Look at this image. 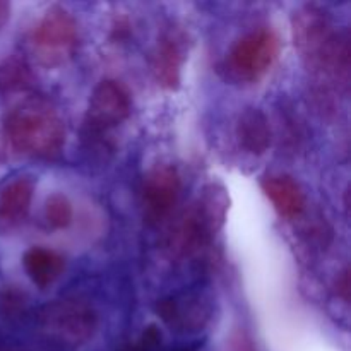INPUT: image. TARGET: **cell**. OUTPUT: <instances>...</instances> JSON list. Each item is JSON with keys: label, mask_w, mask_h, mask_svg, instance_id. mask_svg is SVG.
<instances>
[{"label": "cell", "mask_w": 351, "mask_h": 351, "mask_svg": "<svg viewBox=\"0 0 351 351\" xmlns=\"http://www.w3.org/2000/svg\"><path fill=\"white\" fill-rule=\"evenodd\" d=\"M295 47L305 67L328 86H346L350 79V38L338 31L328 14L305 5L291 19Z\"/></svg>", "instance_id": "obj_1"}, {"label": "cell", "mask_w": 351, "mask_h": 351, "mask_svg": "<svg viewBox=\"0 0 351 351\" xmlns=\"http://www.w3.org/2000/svg\"><path fill=\"white\" fill-rule=\"evenodd\" d=\"M3 136L16 153L53 158L65 143V127L50 101L41 96H27L7 110Z\"/></svg>", "instance_id": "obj_2"}, {"label": "cell", "mask_w": 351, "mask_h": 351, "mask_svg": "<svg viewBox=\"0 0 351 351\" xmlns=\"http://www.w3.org/2000/svg\"><path fill=\"white\" fill-rule=\"evenodd\" d=\"M226 195L215 185L208 187L199 201L184 213L168 235V250L173 257L185 259L202 252L216 235L225 218Z\"/></svg>", "instance_id": "obj_3"}, {"label": "cell", "mask_w": 351, "mask_h": 351, "mask_svg": "<svg viewBox=\"0 0 351 351\" xmlns=\"http://www.w3.org/2000/svg\"><path fill=\"white\" fill-rule=\"evenodd\" d=\"M41 331L65 346H81L95 336L98 314L81 298H58L45 305L38 317Z\"/></svg>", "instance_id": "obj_4"}, {"label": "cell", "mask_w": 351, "mask_h": 351, "mask_svg": "<svg viewBox=\"0 0 351 351\" xmlns=\"http://www.w3.org/2000/svg\"><path fill=\"white\" fill-rule=\"evenodd\" d=\"M77 23L62 7L48 9L34 24L29 43L36 60L45 67H58L77 50Z\"/></svg>", "instance_id": "obj_5"}, {"label": "cell", "mask_w": 351, "mask_h": 351, "mask_svg": "<svg viewBox=\"0 0 351 351\" xmlns=\"http://www.w3.org/2000/svg\"><path fill=\"white\" fill-rule=\"evenodd\" d=\"M280 51V40L274 31L259 27L243 34L230 50L226 71L243 82H256L274 64Z\"/></svg>", "instance_id": "obj_6"}, {"label": "cell", "mask_w": 351, "mask_h": 351, "mask_svg": "<svg viewBox=\"0 0 351 351\" xmlns=\"http://www.w3.org/2000/svg\"><path fill=\"white\" fill-rule=\"evenodd\" d=\"M130 95L120 82L105 79L91 93L86 110V127L95 134L108 132L130 115Z\"/></svg>", "instance_id": "obj_7"}, {"label": "cell", "mask_w": 351, "mask_h": 351, "mask_svg": "<svg viewBox=\"0 0 351 351\" xmlns=\"http://www.w3.org/2000/svg\"><path fill=\"white\" fill-rule=\"evenodd\" d=\"M180 175L171 165H156L146 173L141 189L144 219L160 223L171 215L180 197Z\"/></svg>", "instance_id": "obj_8"}, {"label": "cell", "mask_w": 351, "mask_h": 351, "mask_svg": "<svg viewBox=\"0 0 351 351\" xmlns=\"http://www.w3.org/2000/svg\"><path fill=\"white\" fill-rule=\"evenodd\" d=\"M185 58H187V38L184 31L175 26L165 29L151 57V69L161 88L170 91L178 89Z\"/></svg>", "instance_id": "obj_9"}, {"label": "cell", "mask_w": 351, "mask_h": 351, "mask_svg": "<svg viewBox=\"0 0 351 351\" xmlns=\"http://www.w3.org/2000/svg\"><path fill=\"white\" fill-rule=\"evenodd\" d=\"M156 314L175 331L192 335L202 331L209 322L211 304L201 293L177 295L158 302Z\"/></svg>", "instance_id": "obj_10"}, {"label": "cell", "mask_w": 351, "mask_h": 351, "mask_svg": "<svg viewBox=\"0 0 351 351\" xmlns=\"http://www.w3.org/2000/svg\"><path fill=\"white\" fill-rule=\"evenodd\" d=\"M34 184L29 177L10 180L0 191V235L16 232L26 219L33 201Z\"/></svg>", "instance_id": "obj_11"}, {"label": "cell", "mask_w": 351, "mask_h": 351, "mask_svg": "<svg viewBox=\"0 0 351 351\" xmlns=\"http://www.w3.org/2000/svg\"><path fill=\"white\" fill-rule=\"evenodd\" d=\"M264 194L285 218H297L305 209V194L297 180L288 175H273L261 182Z\"/></svg>", "instance_id": "obj_12"}, {"label": "cell", "mask_w": 351, "mask_h": 351, "mask_svg": "<svg viewBox=\"0 0 351 351\" xmlns=\"http://www.w3.org/2000/svg\"><path fill=\"white\" fill-rule=\"evenodd\" d=\"M237 137L239 143L247 153L261 154L266 153L271 146V127L266 115L259 108H245L237 122Z\"/></svg>", "instance_id": "obj_13"}, {"label": "cell", "mask_w": 351, "mask_h": 351, "mask_svg": "<svg viewBox=\"0 0 351 351\" xmlns=\"http://www.w3.org/2000/svg\"><path fill=\"white\" fill-rule=\"evenodd\" d=\"M23 266L36 287L47 288L62 276L65 269L64 257L45 247H31L23 257Z\"/></svg>", "instance_id": "obj_14"}, {"label": "cell", "mask_w": 351, "mask_h": 351, "mask_svg": "<svg viewBox=\"0 0 351 351\" xmlns=\"http://www.w3.org/2000/svg\"><path fill=\"white\" fill-rule=\"evenodd\" d=\"M74 218L72 204L64 194H51L45 202V221L50 228L64 230L67 228Z\"/></svg>", "instance_id": "obj_15"}, {"label": "cell", "mask_w": 351, "mask_h": 351, "mask_svg": "<svg viewBox=\"0 0 351 351\" xmlns=\"http://www.w3.org/2000/svg\"><path fill=\"white\" fill-rule=\"evenodd\" d=\"M31 81L26 65L19 60H7L0 64V91L24 88Z\"/></svg>", "instance_id": "obj_16"}, {"label": "cell", "mask_w": 351, "mask_h": 351, "mask_svg": "<svg viewBox=\"0 0 351 351\" xmlns=\"http://www.w3.org/2000/svg\"><path fill=\"white\" fill-rule=\"evenodd\" d=\"M228 351H257L252 338L243 329H237L228 343Z\"/></svg>", "instance_id": "obj_17"}, {"label": "cell", "mask_w": 351, "mask_h": 351, "mask_svg": "<svg viewBox=\"0 0 351 351\" xmlns=\"http://www.w3.org/2000/svg\"><path fill=\"white\" fill-rule=\"evenodd\" d=\"M336 290H338V295L345 302L350 300V271L345 269L341 273V276L336 281Z\"/></svg>", "instance_id": "obj_18"}, {"label": "cell", "mask_w": 351, "mask_h": 351, "mask_svg": "<svg viewBox=\"0 0 351 351\" xmlns=\"http://www.w3.org/2000/svg\"><path fill=\"white\" fill-rule=\"evenodd\" d=\"M9 17H10V3L0 0V31L3 29V26H5L7 21H9Z\"/></svg>", "instance_id": "obj_19"}]
</instances>
